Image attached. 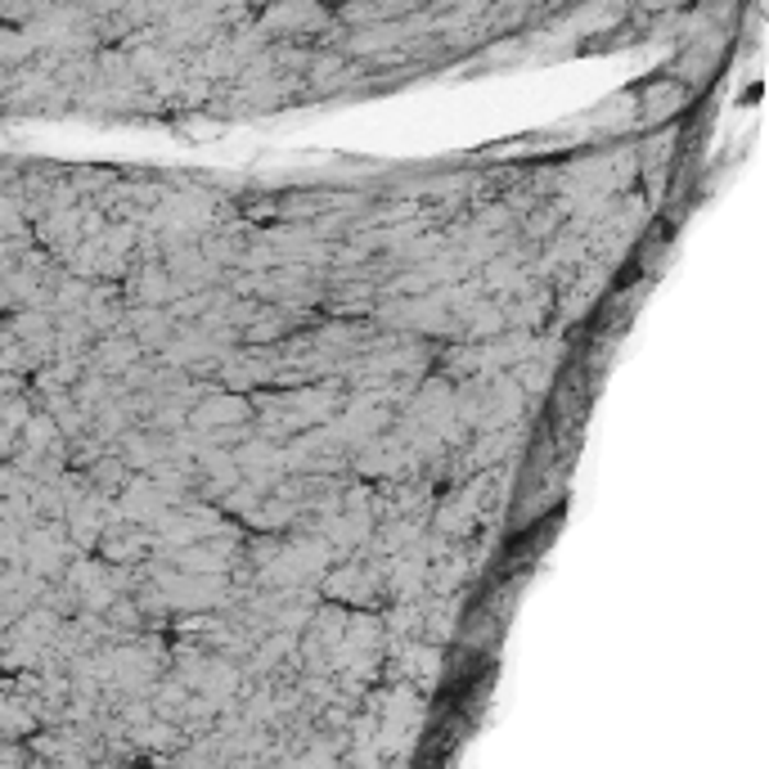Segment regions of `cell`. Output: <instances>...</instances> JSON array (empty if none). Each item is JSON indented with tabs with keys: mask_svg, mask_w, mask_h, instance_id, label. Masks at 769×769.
<instances>
[{
	"mask_svg": "<svg viewBox=\"0 0 769 769\" xmlns=\"http://www.w3.org/2000/svg\"><path fill=\"white\" fill-rule=\"evenodd\" d=\"M100 549H104V558L109 562H135V558H144L154 549V536L144 532V526H109V532L100 536Z\"/></svg>",
	"mask_w": 769,
	"mask_h": 769,
	"instance_id": "cell-1",
	"label": "cell"
},
{
	"mask_svg": "<svg viewBox=\"0 0 769 769\" xmlns=\"http://www.w3.org/2000/svg\"><path fill=\"white\" fill-rule=\"evenodd\" d=\"M248 419V410H244V401L238 397H208L199 410H189V427H199V432H208L212 423H244Z\"/></svg>",
	"mask_w": 769,
	"mask_h": 769,
	"instance_id": "cell-2",
	"label": "cell"
}]
</instances>
